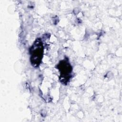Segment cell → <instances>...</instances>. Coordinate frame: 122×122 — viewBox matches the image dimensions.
Instances as JSON below:
<instances>
[{
	"label": "cell",
	"instance_id": "cell-1",
	"mask_svg": "<svg viewBox=\"0 0 122 122\" xmlns=\"http://www.w3.org/2000/svg\"><path fill=\"white\" fill-rule=\"evenodd\" d=\"M42 45L40 40H37L30 50L31 52V61L32 65L38 66L41 61V56H42Z\"/></svg>",
	"mask_w": 122,
	"mask_h": 122
}]
</instances>
